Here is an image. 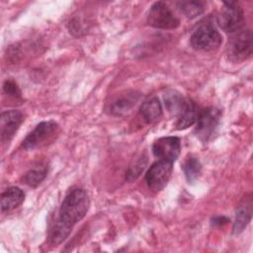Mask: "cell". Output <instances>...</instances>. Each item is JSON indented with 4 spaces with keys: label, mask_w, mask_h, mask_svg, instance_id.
Returning <instances> with one entry per match:
<instances>
[{
    "label": "cell",
    "mask_w": 253,
    "mask_h": 253,
    "mask_svg": "<svg viewBox=\"0 0 253 253\" xmlns=\"http://www.w3.org/2000/svg\"><path fill=\"white\" fill-rule=\"evenodd\" d=\"M89 208V198L82 189L71 191L63 200L58 213V218L69 226L81 220Z\"/></svg>",
    "instance_id": "1"
},
{
    "label": "cell",
    "mask_w": 253,
    "mask_h": 253,
    "mask_svg": "<svg viewBox=\"0 0 253 253\" xmlns=\"http://www.w3.org/2000/svg\"><path fill=\"white\" fill-rule=\"evenodd\" d=\"M221 40L220 34L213 26L204 24L193 32L190 42L195 49L210 51L217 48L221 43Z\"/></svg>",
    "instance_id": "2"
},
{
    "label": "cell",
    "mask_w": 253,
    "mask_h": 253,
    "mask_svg": "<svg viewBox=\"0 0 253 253\" xmlns=\"http://www.w3.org/2000/svg\"><path fill=\"white\" fill-rule=\"evenodd\" d=\"M57 132L58 126L55 122H42L27 135L23 141V146L26 149H35L44 146L56 137Z\"/></svg>",
    "instance_id": "3"
},
{
    "label": "cell",
    "mask_w": 253,
    "mask_h": 253,
    "mask_svg": "<svg viewBox=\"0 0 253 253\" xmlns=\"http://www.w3.org/2000/svg\"><path fill=\"white\" fill-rule=\"evenodd\" d=\"M252 46V33L249 30H240L229 40L227 46L228 57L233 61H243L251 55Z\"/></svg>",
    "instance_id": "4"
},
{
    "label": "cell",
    "mask_w": 253,
    "mask_h": 253,
    "mask_svg": "<svg viewBox=\"0 0 253 253\" xmlns=\"http://www.w3.org/2000/svg\"><path fill=\"white\" fill-rule=\"evenodd\" d=\"M147 23L154 28L174 30L179 26V19L163 2L154 3L148 13Z\"/></svg>",
    "instance_id": "5"
},
{
    "label": "cell",
    "mask_w": 253,
    "mask_h": 253,
    "mask_svg": "<svg viewBox=\"0 0 253 253\" xmlns=\"http://www.w3.org/2000/svg\"><path fill=\"white\" fill-rule=\"evenodd\" d=\"M220 116V111L213 107H210L203 111H200L196 122L197 126L195 128L196 134L200 140H202L203 142H207L211 137L215 128L218 126Z\"/></svg>",
    "instance_id": "6"
},
{
    "label": "cell",
    "mask_w": 253,
    "mask_h": 253,
    "mask_svg": "<svg viewBox=\"0 0 253 253\" xmlns=\"http://www.w3.org/2000/svg\"><path fill=\"white\" fill-rule=\"evenodd\" d=\"M219 27L228 33H236L244 24V15L236 2H226L217 17Z\"/></svg>",
    "instance_id": "7"
},
{
    "label": "cell",
    "mask_w": 253,
    "mask_h": 253,
    "mask_svg": "<svg viewBox=\"0 0 253 253\" xmlns=\"http://www.w3.org/2000/svg\"><path fill=\"white\" fill-rule=\"evenodd\" d=\"M172 165V162L160 159L153 163L145 175V181L148 188L154 192L162 190L171 177L173 169Z\"/></svg>",
    "instance_id": "8"
},
{
    "label": "cell",
    "mask_w": 253,
    "mask_h": 253,
    "mask_svg": "<svg viewBox=\"0 0 253 253\" xmlns=\"http://www.w3.org/2000/svg\"><path fill=\"white\" fill-rule=\"evenodd\" d=\"M180 139L176 136H165L157 139L152 145L153 154L160 160L174 162L180 154Z\"/></svg>",
    "instance_id": "9"
},
{
    "label": "cell",
    "mask_w": 253,
    "mask_h": 253,
    "mask_svg": "<svg viewBox=\"0 0 253 253\" xmlns=\"http://www.w3.org/2000/svg\"><path fill=\"white\" fill-rule=\"evenodd\" d=\"M139 94L135 91H126L117 95L108 105V112L113 116L122 117L127 115L135 106Z\"/></svg>",
    "instance_id": "10"
},
{
    "label": "cell",
    "mask_w": 253,
    "mask_h": 253,
    "mask_svg": "<svg viewBox=\"0 0 253 253\" xmlns=\"http://www.w3.org/2000/svg\"><path fill=\"white\" fill-rule=\"evenodd\" d=\"M23 122V114L17 110L2 113L0 119V133L3 142L10 141Z\"/></svg>",
    "instance_id": "11"
},
{
    "label": "cell",
    "mask_w": 253,
    "mask_h": 253,
    "mask_svg": "<svg viewBox=\"0 0 253 253\" xmlns=\"http://www.w3.org/2000/svg\"><path fill=\"white\" fill-rule=\"evenodd\" d=\"M252 215V202L251 197H248L242 201L236 210L235 221L233 224V233H240L251 220Z\"/></svg>",
    "instance_id": "12"
},
{
    "label": "cell",
    "mask_w": 253,
    "mask_h": 253,
    "mask_svg": "<svg viewBox=\"0 0 253 253\" xmlns=\"http://www.w3.org/2000/svg\"><path fill=\"white\" fill-rule=\"evenodd\" d=\"M140 115L147 124L155 123L162 116V107L156 97L146 99L140 106Z\"/></svg>",
    "instance_id": "13"
},
{
    "label": "cell",
    "mask_w": 253,
    "mask_h": 253,
    "mask_svg": "<svg viewBox=\"0 0 253 253\" xmlns=\"http://www.w3.org/2000/svg\"><path fill=\"white\" fill-rule=\"evenodd\" d=\"M25 198L24 192L18 187H10L1 195L2 211H10L19 207Z\"/></svg>",
    "instance_id": "14"
},
{
    "label": "cell",
    "mask_w": 253,
    "mask_h": 253,
    "mask_svg": "<svg viewBox=\"0 0 253 253\" xmlns=\"http://www.w3.org/2000/svg\"><path fill=\"white\" fill-rule=\"evenodd\" d=\"M199 108L197 105L189 100H186V103L178 115V121L176 126L178 129H184L189 127L190 126L194 125L197 122L199 116Z\"/></svg>",
    "instance_id": "15"
},
{
    "label": "cell",
    "mask_w": 253,
    "mask_h": 253,
    "mask_svg": "<svg viewBox=\"0 0 253 253\" xmlns=\"http://www.w3.org/2000/svg\"><path fill=\"white\" fill-rule=\"evenodd\" d=\"M164 102L168 112L174 116H178L182 111L186 100L176 91L170 90L164 95Z\"/></svg>",
    "instance_id": "16"
},
{
    "label": "cell",
    "mask_w": 253,
    "mask_h": 253,
    "mask_svg": "<svg viewBox=\"0 0 253 253\" xmlns=\"http://www.w3.org/2000/svg\"><path fill=\"white\" fill-rule=\"evenodd\" d=\"M71 228V226L67 225L57 217V219L52 223L49 229L50 242L53 244L61 243L69 235Z\"/></svg>",
    "instance_id": "17"
},
{
    "label": "cell",
    "mask_w": 253,
    "mask_h": 253,
    "mask_svg": "<svg viewBox=\"0 0 253 253\" xmlns=\"http://www.w3.org/2000/svg\"><path fill=\"white\" fill-rule=\"evenodd\" d=\"M178 5L180 10L191 19L200 16L205 11V3L202 1H182Z\"/></svg>",
    "instance_id": "18"
},
{
    "label": "cell",
    "mask_w": 253,
    "mask_h": 253,
    "mask_svg": "<svg viewBox=\"0 0 253 253\" xmlns=\"http://www.w3.org/2000/svg\"><path fill=\"white\" fill-rule=\"evenodd\" d=\"M201 169H202L201 163L199 159L195 157H189L183 165L184 174L189 182H193L198 178V176L201 173Z\"/></svg>",
    "instance_id": "19"
},
{
    "label": "cell",
    "mask_w": 253,
    "mask_h": 253,
    "mask_svg": "<svg viewBox=\"0 0 253 253\" xmlns=\"http://www.w3.org/2000/svg\"><path fill=\"white\" fill-rule=\"evenodd\" d=\"M46 176V169L45 168H37L32 169L29 172H27L24 176V181L27 185L31 187H37L39 184H41L43 179Z\"/></svg>",
    "instance_id": "20"
},
{
    "label": "cell",
    "mask_w": 253,
    "mask_h": 253,
    "mask_svg": "<svg viewBox=\"0 0 253 253\" xmlns=\"http://www.w3.org/2000/svg\"><path fill=\"white\" fill-rule=\"evenodd\" d=\"M145 164H146V158L143 156H140L131 166H129L128 171L126 173V179L129 181L136 179L140 175V173L143 171Z\"/></svg>",
    "instance_id": "21"
},
{
    "label": "cell",
    "mask_w": 253,
    "mask_h": 253,
    "mask_svg": "<svg viewBox=\"0 0 253 253\" xmlns=\"http://www.w3.org/2000/svg\"><path fill=\"white\" fill-rule=\"evenodd\" d=\"M3 89H4L5 94H7L8 96H10V97H12L14 99L21 98V91H20L19 87L17 86V84L14 81L6 80L4 82Z\"/></svg>",
    "instance_id": "22"
},
{
    "label": "cell",
    "mask_w": 253,
    "mask_h": 253,
    "mask_svg": "<svg viewBox=\"0 0 253 253\" xmlns=\"http://www.w3.org/2000/svg\"><path fill=\"white\" fill-rule=\"evenodd\" d=\"M228 221V219L224 216H217V217H214L212 218V224L214 225H222L223 223H226Z\"/></svg>",
    "instance_id": "23"
}]
</instances>
